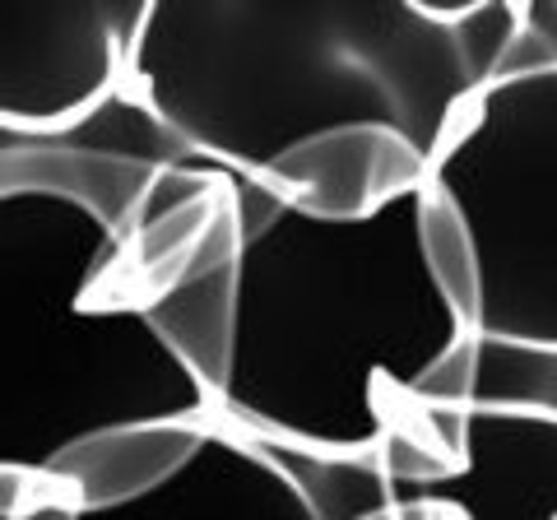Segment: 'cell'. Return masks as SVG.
I'll return each instance as SVG.
<instances>
[{"mask_svg": "<svg viewBox=\"0 0 557 520\" xmlns=\"http://www.w3.org/2000/svg\"><path fill=\"white\" fill-rule=\"evenodd\" d=\"M79 520H317L284 470L237 428L205 432L190 465L149 497L108 511H84Z\"/></svg>", "mask_w": 557, "mask_h": 520, "instance_id": "cell-9", "label": "cell"}, {"mask_svg": "<svg viewBox=\"0 0 557 520\" xmlns=\"http://www.w3.org/2000/svg\"><path fill=\"white\" fill-rule=\"evenodd\" d=\"M557 71V0H520V38L502 57L493 79Z\"/></svg>", "mask_w": 557, "mask_h": 520, "instance_id": "cell-14", "label": "cell"}, {"mask_svg": "<svg viewBox=\"0 0 557 520\" xmlns=\"http://www.w3.org/2000/svg\"><path fill=\"white\" fill-rule=\"evenodd\" d=\"M395 502L450 520H557V423L520 409H465L456 470L395 488Z\"/></svg>", "mask_w": 557, "mask_h": 520, "instance_id": "cell-6", "label": "cell"}, {"mask_svg": "<svg viewBox=\"0 0 557 520\" xmlns=\"http://www.w3.org/2000/svg\"><path fill=\"white\" fill-rule=\"evenodd\" d=\"M126 84L200 163L233 177H260L278 153L339 126H391L437 159L483 89L460 33L413 0H149Z\"/></svg>", "mask_w": 557, "mask_h": 520, "instance_id": "cell-2", "label": "cell"}, {"mask_svg": "<svg viewBox=\"0 0 557 520\" xmlns=\"http://www.w3.org/2000/svg\"><path fill=\"white\" fill-rule=\"evenodd\" d=\"M418 256L432 288L446 298V307L460 317L469 335L479 331V302H483V270L479 251L469 237L465 219L456 214V205L442 200L432 186L418 190Z\"/></svg>", "mask_w": 557, "mask_h": 520, "instance_id": "cell-13", "label": "cell"}, {"mask_svg": "<svg viewBox=\"0 0 557 520\" xmlns=\"http://www.w3.org/2000/svg\"><path fill=\"white\" fill-rule=\"evenodd\" d=\"M237 288H242V219L228 186V200H223V210L200 237V247L190 251L182 274L139 307L149 331L200 381L209 400H219L223 381H228L233 335H237Z\"/></svg>", "mask_w": 557, "mask_h": 520, "instance_id": "cell-8", "label": "cell"}, {"mask_svg": "<svg viewBox=\"0 0 557 520\" xmlns=\"http://www.w3.org/2000/svg\"><path fill=\"white\" fill-rule=\"evenodd\" d=\"M145 5H0V153L65 140L126 89Z\"/></svg>", "mask_w": 557, "mask_h": 520, "instance_id": "cell-5", "label": "cell"}, {"mask_svg": "<svg viewBox=\"0 0 557 520\" xmlns=\"http://www.w3.org/2000/svg\"><path fill=\"white\" fill-rule=\"evenodd\" d=\"M121 237L47 196L0 200V465L42 474L121 423L214 419L145 311L112 288Z\"/></svg>", "mask_w": 557, "mask_h": 520, "instance_id": "cell-3", "label": "cell"}, {"mask_svg": "<svg viewBox=\"0 0 557 520\" xmlns=\"http://www.w3.org/2000/svg\"><path fill=\"white\" fill-rule=\"evenodd\" d=\"M432 159L391 126H339L293 145L260 172V186L311 219L348 223L428 186Z\"/></svg>", "mask_w": 557, "mask_h": 520, "instance_id": "cell-7", "label": "cell"}, {"mask_svg": "<svg viewBox=\"0 0 557 520\" xmlns=\"http://www.w3.org/2000/svg\"><path fill=\"white\" fill-rule=\"evenodd\" d=\"M428 186L483 270L479 339L557 344V71L493 79L460 112Z\"/></svg>", "mask_w": 557, "mask_h": 520, "instance_id": "cell-4", "label": "cell"}, {"mask_svg": "<svg viewBox=\"0 0 557 520\" xmlns=\"http://www.w3.org/2000/svg\"><path fill=\"white\" fill-rule=\"evenodd\" d=\"M79 516H84L79 502L70 497L57 479L42 474V479H38V493L28 497V507H24L20 516H10V520H79Z\"/></svg>", "mask_w": 557, "mask_h": 520, "instance_id": "cell-15", "label": "cell"}, {"mask_svg": "<svg viewBox=\"0 0 557 520\" xmlns=\"http://www.w3.org/2000/svg\"><path fill=\"white\" fill-rule=\"evenodd\" d=\"M38 479H42V474L14 470V465H0V520L20 516V511L28 507V497L38 493Z\"/></svg>", "mask_w": 557, "mask_h": 520, "instance_id": "cell-16", "label": "cell"}, {"mask_svg": "<svg viewBox=\"0 0 557 520\" xmlns=\"http://www.w3.org/2000/svg\"><path fill=\"white\" fill-rule=\"evenodd\" d=\"M428 409H520L557 423V344L469 335L413 391Z\"/></svg>", "mask_w": 557, "mask_h": 520, "instance_id": "cell-11", "label": "cell"}, {"mask_svg": "<svg viewBox=\"0 0 557 520\" xmlns=\"http://www.w3.org/2000/svg\"><path fill=\"white\" fill-rule=\"evenodd\" d=\"M256 442L284 470V479L298 488L317 520H372L395 507L391 479L381 474L372 456H330V450H302L265 437Z\"/></svg>", "mask_w": 557, "mask_h": 520, "instance_id": "cell-12", "label": "cell"}, {"mask_svg": "<svg viewBox=\"0 0 557 520\" xmlns=\"http://www.w3.org/2000/svg\"><path fill=\"white\" fill-rule=\"evenodd\" d=\"M237 335L214 419L247 437L372 456L469 331L418 256V196L368 219H311L233 177Z\"/></svg>", "mask_w": 557, "mask_h": 520, "instance_id": "cell-1", "label": "cell"}, {"mask_svg": "<svg viewBox=\"0 0 557 520\" xmlns=\"http://www.w3.org/2000/svg\"><path fill=\"white\" fill-rule=\"evenodd\" d=\"M372 520H399V507H391V511H381V516H372Z\"/></svg>", "mask_w": 557, "mask_h": 520, "instance_id": "cell-17", "label": "cell"}, {"mask_svg": "<svg viewBox=\"0 0 557 520\" xmlns=\"http://www.w3.org/2000/svg\"><path fill=\"white\" fill-rule=\"evenodd\" d=\"M209 428H214V419L102 428V432L70 442L42 474L57 479L84 511L126 507V502L149 497L168 479H177L190 465V456L200 450Z\"/></svg>", "mask_w": 557, "mask_h": 520, "instance_id": "cell-10", "label": "cell"}]
</instances>
